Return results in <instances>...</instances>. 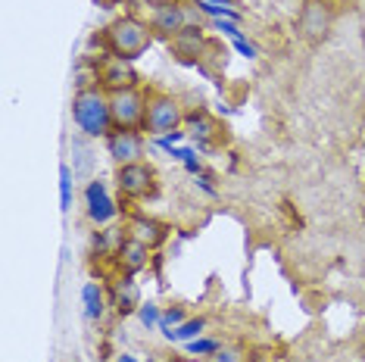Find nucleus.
<instances>
[{
  "mask_svg": "<svg viewBox=\"0 0 365 362\" xmlns=\"http://www.w3.org/2000/svg\"><path fill=\"white\" fill-rule=\"evenodd\" d=\"M72 122L81 135L88 138H106L113 131V110L110 94L101 85H88L72 97Z\"/></svg>",
  "mask_w": 365,
  "mask_h": 362,
  "instance_id": "1",
  "label": "nucleus"
},
{
  "mask_svg": "<svg viewBox=\"0 0 365 362\" xmlns=\"http://www.w3.org/2000/svg\"><path fill=\"white\" fill-rule=\"evenodd\" d=\"M153 31L144 19L138 16H119L113 19L110 26L103 29V44L113 56H122V60H131L135 63L138 56H144L147 51L153 47Z\"/></svg>",
  "mask_w": 365,
  "mask_h": 362,
  "instance_id": "2",
  "label": "nucleus"
},
{
  "mask_svg": "<svg viewBox=\"0 0 365 362\" xmlns=\"http://www.w3.org/2000/svg\"><path fill=\"white\" fill-rule=\"evenodd\" d=\"M334 22H337V10L331 0H303L300 13H297V35H300L306 44L319 47L331 38Z\"/></svg>",
  "mask_w": 365,
  "mask_h": 362,
  "instance_id": "3",
  "label": "nucleus"
},
{
  "mask_svg": "<svg viewBox=\"0 0 365 362\" xmlns=\"http://www.w3.org/2000/svg\"><path fill=\"white\" fill-rule=\"evenodd\" d=\"M181 122H185V110H181V103L175 97L163 94V90H150L147 94V116H144V128L140 131L163 138V135L178 131Z\"/></svg>",
  "mask_w": 365,
  "mask_h": 362,
  "instance_id": "4",
  "label": "nucleus"
},
{
  "mask_svg": "<svg viewBox=\"0 0 365 362\" xmlns=\"http://www.w3.org/2000/svg\"><path fill=\"white\" fill-rule=\"evenodd\" d=\"M110 110H113V128H131L140 131L147 116V94L140 88H125L110 94Z\"/></svg>",
  "mask_w": 365,
  "mask_h": 362,
  "instance_id": "5",
  "label": "nucleus"
},
{
  "mask_svg": "<svg viewBox=\"0 0 365 362\" xmlns=\"http://www.w3.org/2000/svg\"><path fill=\"white\" fill-rule=\"evenodd\" d=\"M115 187L128 200H144L156 191V169L150 162H131V166H115Z\"/></svg>",
  "mask_w": 365,
  "mask_h": 362,
  "instance_id": "6",
  "label": "nucleus"
},
{
  "mask_svg": "<svg viewBox=\"0 0 365 362\" xmlns=\"http://www.w3.org/2000/svg\"><path fill=\"white\" fill-rule=\"evenodd\" d=\"M97 85H101L106 94H113V90H125V88H140L138 81V69L131 60H122V56H103L101 63H97V72H94Z\"/></svg>",
  "mask_w": 365,
  "mask_h": 362,
  "instance_id": "7",
  "label": "nucleus"
},
{
  "mask_svg": "<svg viewBox=\"0 0 365 362\" xmlns=\"http://www.w3.org/2000/svg\"><path fill=\"white\" fill-rule=\"evenodd\" d=\"M147 26H150L156 41H165V44H172V41L181 38L190 29V19H187V10L181 6V0H178V4L156 6V10H150V19H147Z\"/></svg>",
  "mask_w": 365,
  "mask_h": 362,
  "instance_id": "8",
  "label": "nucleus"
},
{
  "mask_svg": "<svg viewBox=\"0 0 365 362\" xmlns=\"http://www.w3.org/2000/svg\"><path fill=\"white\" fill-rule=\"evenodd\" d=\"M103 141H106V153L113 156L115 166H131V162L144 160V135H140V131L113 128Z\"/></svg>",
  "mask_w": 365,
  "mask_h": 362,
  "instance_id": "9",
  "label": "nucleus"
},
{
  "mask_svg": "<svg viewBox=\"0 0 365 362\" xmlns=\"http://www.w3.org/2000/svg\"><path fill=\"white\" fill-rule=\"evenodd\" d=\"M125 237L156 250V247H163L165 237H169V225L153 216H135V219H128V225H125Z\"/></svg>",
  "mask_w": 365,
  "mask_h": 362,
  "instance_id": "10",
  "label": "nucleus"
},
{
  "mask_svg": "<svg viewBox=\"0 0 365 362\" xmlns=\"http://www.w3.org/2000/svg\"><path fill=\"white\" fill-rule=\"evenodd\" d=\"M150 247L131 241V237H125V241L119 244V250H115V262H119V269L125 272V275H138L140 269H147V262H150Z\"/></svg>",
  "mask_w": 365,
  "mask_h": 362,
  "instance_id": "11",
  "label": "nucleus"
},
{
  "mask_svg": "<svg viewBox=\"0 0 365 362\" xmlns=\"http://www.w3.org/2000/svg\"><path fill=\"white\" fill-rule=\"evenodd\" d=\"M85 197H88V216H91V222L103 225V222H110V219L115 216V207H113L110 194H106V185H103V181H91Z\"/></svg>",
  "mask_w": 365,
  "mask_h": 362,
  "instance_id": "12",
  "label": "nucleus"
},
{
  "mask_svg": "<svg viewBox=\"0 0 365 362\" xmlns=\"http://www.w3.org/2000/svg\"><path fill=\"white\" fill-rule=\"evenodd\" d=\"M81 297H85V312H88V319H101L103 316V291L97 287L94 281L85 284V291H81Z\"/></svg>",
  "mask_w": 365,
  "mask_h": 362,
  "instance_id": "13",
  "label": "nucleus"
},
{
  "mask_svg": "<svg viewBox=\"0 0 365 362\" xmlns=\"http://www.w3.org/2000/svg\"><path fill=\"white\" fill-rule=\"evenodd\" d=\"M206 362H247V350L235 347V343H228V347H215Z\"/></svg>",
  "mask_w": 365,
  "mask_h": 362,
  "instance_id": "14",
  "label": "nucleus"
},
{
  "mask_svg": "<svg viewBox=\"0 0 365 362\" xmlns=\"http://www.w3.org/2000/svg\"><path fill=\"white\" fill-rule=\"evenodd\" d=\"M60 181H63V210L72 207V172L69 166H60Z\"/></svg>",
  "mask_w": 365,
  "mask_h": 362,
  "instance_id": "15",
  "label": "nucleus"
},
{
  "mask_svg": "<svg viewBox=\"0 0 365 362\" xmlns=\"http://www.w3.org/2000/svg\"><path fill=\"white\" fill-rule=\"evenodd\" d=\"M150 10H156V6H169V4H178V0H144Z\"/></svg>",
  "mask_w": 365,
  "mask_h": 362,
  "instance_id": "16",
  "label": "nucleus"
},
{
  "mask_svg": "<svg viewBox=\"0 0 365 362\" xmlns=\"http://www.w3.org/2000/svg\"><path fill=\"white\" fill-rule=\"evenodd\" d=\"M119 362H135V359H131V356H119Z\"/></svg>",
  "mask_w": 365,
  "mask_h": 362,
  "instance_id": "17",
  "label": "nucleus"
},
{
  "mask_svg": "<svg viewBox=\"0 0 365 362\" xmlns=\"http://www.w3.org/2000/svg\"><path fill=\"white\" fill-rule=\"evenodd\" d=\"M331 4H337V0H331Z\"/></svg>",
  "mask_w": 365,
  "mask_h": 362,
  "instance_id": "18",
  "label": "nucleus"
}]
</instances>
